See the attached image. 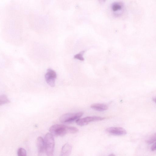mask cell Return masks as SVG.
<instances>
[{"label": "cell", "instance_id": "6da1fadb", "mask_svg": "<svg viewBox=\"0 0 156 156\" xmlns=\"http://www.w3.org/2000/svg\"><path fill=\"white\" fill-rule=\"evenodd\" d=\"M49 130L50 133L56 136H63L67 133H75L79 131L76 127L60 124L51 126Z\"/></svg>", "mask_w": 156, "mask_h": 156}, {"label": "cell", "instance_id": "7a4b0ae2", "mask_svg": "<svg viewBox=\"0 0 156 156\" xmlns=\"http://www.w3.org/2000/svg\"><path fill=\"white\" fill-rule=\"evenodd\" d=\"M44 140L45 150L47 156H54L55 143L53 136L50 133H47Z\"/></svg>", "mask_w": 156, "mask_h": 156}, {"label": "cell", "instance_id": "3957f363", "mask_svg": "<svg viewBox=\"0 0 156 156\" xmlns=\"http://www.w3.org/2000/svg\"><path fill=\"white\" fill-rule=\"evenodd\" d=\"M83 114V112H82L65 114L61 116L59 120L63 123H70L79 119Z\"/></svg>", "mask_w": 156, "mask_h": 156}, {"label": "cell", "instance_id": "277c9868", "mask_svg": "<svg viewBox=\"0 0 156 156\" xmlns=\"http://www.w3.org/2000/svg\"><path fill=\"white\" fill-rule=\"evenodd\" d=\"M105 118L97 116H88L82 119H79L76 121V123L79 126H83L88 124L89 122L101 121Z\"/></svg>", "mask_w": 156, "mask_h": 156}, {"label": "cell", "instance_id": "5b68a950", "mask_svg": "<svg viewBox=\"0 0 156 156\" xmlns=\"http://www.w3.org/2000/svg\"><path fill=\"white\" fill-rule=\"evenodd\" d=\"M57 77L56 72L53 69H49L45 75V78L48 84L51 87L55 85V80Z\"/></svg>", "mask_w": 156, "mask_h": 156}, {"label": "cell", "instance_id": "8992f818", "mask_svg": "<svg viewBox=\"0 0 156 156\" xmlns=\"http://www.w3.org/2000/svg\"><path fill=\"white\" fill-rule=\"evenodd\" d=\"M106 131L111 134L115 136H123L127 133L126 130L121 127H110L107 128Z\"/></svg>", "mask_w": 156, "mask_h": 156}, {"label": "cell", "instance_id": "52a82bcc", "mask_svg": "<svg viewBox=\"0 0 156 156\" xmlns=\"http://www.w3.org/2000/svg\"><path fill=\"white\" fill-rule=\"evenodd\" d=\"M36 144L38 156H42L45 150L44 140L42 137H39L37 139Z\"/></svg>", "mask_w": 156, "mask_h": 156}, {"label": "cell", "instance_id": "ba28073f", "mask_svg": "<svg viewBox=\"0 0 156 156\" xmlns=\"http://www.w3.org/2000/svg\"><path fill=\"white\" fill-rule=\"evenodd\" d=\"M72 150L71 145L68 143L65 144L61 149L60 156H69Z\"/></svg>", "mask_w": 156, "mask_h": 156}, {"label": "cell", "instance_id": "9c48e42d", "mask_svg": "<svg viewBox=\"0 0 156 156\" xmlns=\"http://www.w3.org/2000/svg\"><path fill=\"white\" fill-rule=\"evenodd\" d=\"M90 107L92 109L98 111H103L108 109L107 105L104 104L97 103L92 105Z\"/></svg>", "mask_w": 156, "mask_h": 156}, {"label": "cell", "instance_id": "30bf717a", "mask_svg": "<svg viewBox=\"0 0 156 156\" xmlns=\"http://www.w3.org/2000/svg\"><path fill=\"white\" fill-rule=\"evenodd\" d=\"M10 102V101L8 97L5 95L2 94L0 96V105L8 104Z\"/></svg>", "mask_w": 156, "mask_h": 156}, {"label": "cell", "instance_id": "8fae6325", "mask_svg": "<svg viewBox=\"0 0 156 156\" xmlns=\"http://www.w3.org/2000/svg\"><path fill=\"white\" fill-rule=\"evenodd\" d=\"M122 8V5L118 2L114 3L112 6V9L114 12L118 11L121 10Z\"/></svg>", "mask_w": 156, "mask_h": 156}, {"label": "cell", "instance_id": "7c38bea8", "mask_svg": "<svg viewBox=\"0 0 156 156\" xmlns=\"http://www.w3.org/2000/svg\"><path fill=\"white\" fill-rule=\"evenodd\" d=\"M17 154L18 156H27L26 151L23 148H20L18 149Z\"/></svg>", "mask_w": 156, "mask_h": 156}, {"label": "cell", "instance_id": "4fadbf2b", "mask_svg": "<svg viewBox=\"0 0 156 156\" xmlns=\"http://www.w3.org/2000/svg\"><path fill=\"white\" fill-rule=\"evenodd\" d=\"M156 142V133L153 134L150 138L147 140L148 144H151Z\"/></svg>", "mask_w": 156, "mask_h": 156}, {"label": "cell", "instance_id": "5bb4252c", "mask_svg": "<svg viewBox=\"0 0 156 156\" xmlns=\"http://www.w3.org/2000/svg\"><path fill=\"white\" fill-rule=\"evenodd\" d=\"M83 52L80 53L79 54H76L74 56V58L76 59H77L83 61L84 60V58L83 57Z\"/></svg>", "mask_w": 156, "mask_h": 156}, {"label": "cell", "instance_id": "9a60e30c", "mask_svg": "<svg viewBox=\"0 0 156 156\" xmlns=\"http://www.w3.org/2000/svg\"><path fill=\"white\" fill-rule=\"evenodd\" d=\"M151 149L152 151H156V142L152 145Z\"/></svg>", "mask_w": 156, "mask_h": 156}, {"label": "cell", "instance_id": "2e32d148", "mask_svg": "<svg viewBox=\"0 0 156 156\" xmlns=\"http://www.w3.org/2000/svg\"><path fill=\"white\" fill-rule=\"evenodd\" d=\"M153 101L156 103V98H153Z\"/></svg>", "mask_w": 156, "mask_h": 156}, {"label": "cell", "instance_id": "e0dca14e", "mask_svg": "<svg viewBox=\"0 0 156 156\" xmlns=\"http://www.w3.org/2000/svg\"><path fill=\"white\" fill-rule=\"evenodd\" d=\"M108 156H115V155L113 154H111Z\"/></svg>", "mask_w": 156, "mask_h": 156}]
</instances>
